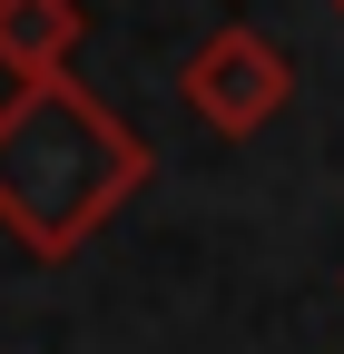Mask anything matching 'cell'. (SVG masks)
Wrapping results in <instances>:
<instances>
[{"instance_id":"cell-1","label":"cell","mask_w":344,"mask_h":354,"mask_svg":"<svg viewBox=\"0 0 344 354\" xmlns=\"http://www.w3.org/2000/svg\"><path fill=\"white\" fill-rule=\"evenodd\" d=\"M197 99L217 109V118H256V109L276 99V59L256 50V39H227V50L197 59Z\"/></svg>"}]
</instances>
